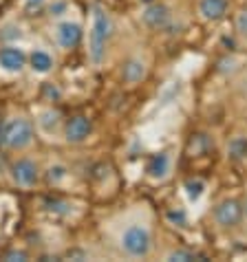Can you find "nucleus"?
I'll return each mask as SVG.
<instances>
[{"mask_svg":"<svg viewBox=\"0 0 247 262\" xmlns=\"http://www.w3.org/2000/svg\"><path fill=\"white\" fill-rule=\"evenodd\" d=\"M232 11V0H197L194 3V16L201 25L214 27L223 23Z\"/></svg>","mask_w":247,"mask_h":262,"instance_id":"obj_11","label":"nucleus"},{"mask_svg":"<svg viewBox=\"0 0 247 262\" xmlns=\"http://www.w3.org/2000/svg\"><path fill=\"white\" fill-rule=\"evenodd\" d=\"M243 209H245V223H247V199H243Z\"/></svg>","mask_w":247,"mask_h":262,"instance_id":"obj_23","label":"nucleus"},{"mask_svg":"<svg viewBox=\"0 0 247 262\" xmlns=\"http://www.w3.org/2000/svg\"><path fill=\"white\" fill-rule=\"evenodd\" d=\"M225 159L232 163L247 161V130H236L225 141Z\"/></svg>","mask_w":247,"mask_h":262,"instance_id":"obj_16","label":"nucleus"},{"mask_svg":"<svg viewBox=\"0 0 247 262\" xmlns=\"http://www.w3.org/2000/svg\"><path fill=\"white\" fill-rule=\"evenodd\" d=\"M84 40V27L75 18L53 20L51 25V42L60 53H73Z\"/></svg>","mask_w":247,"mask_h":262,"instance_id":"obj_7","label":"nucleus"},{"mask_svg":"<svg viewBox=\"0 0 247 262\" xmlns=\"http://www.w3.org/2000/svg\"><path fill=\"white\" fill-rule=\"evenodd\" d=\"M111 245L121 258L148 260L155 253V216L146 205L117 214L111 221Z\"/></svg>","mask_w":247,"mask_h":262,"instance_id":"obj_1","label":"nucleus"},{"mask_svg":"<svg viewBox=\"0 0 247 262\" xmlns=\"http://www.w3.org/2000/svg\"><path fill=\"white\" fill-rule=\"evenodd\" d=\"M163 260H168V262H186V260H199L201 256L197 251H192V249H183V247H172V249H168L161 256Z\"/></svg>","mask_w":247,"mask_h":262,"instance_id":"obj_20","label":"nucleus"},{"mask_svg":"<svg viewBox=\"0 0 247 262\" xmlns=\"http://www.w3.org/2000/svg\"><path fill=\"white\" fill-rule=\"evenodd\" d=\"M139 23L152 33H163L174 23V11L163 0H152V3L143 5V9L139 13Z\"/></svg>","mask_w":247,"mask_h":262,"instance_id":"obj_8","label":"nucleus"},{"mask_svg":"<svg viewBox=\"0 0 247 262\" xmlns=\"http://www.w3.org/2000/svg\"><path fill=\"white\" fill-rule=\"evenodd\" d=\"M45 13L51 18V23H53V20L69 18V13H71V3H69V0H49Z\"/></svg>","mask_w":247,"mask_h":262,"instance_id":"obj_19","label":"nucleus"},{"mask_svg":"<svg viewBox=\"0 0 247 262\" xmlns=\"http://www.w3.org/2000/svg\"><path fill=\"white\" fill-rule=\"evenodd\" d=\"M64 121L67 117L57 111L53 104L40 106L33 113V123H35V133L38 139L47 143H64Z\"/></svg>","mask_w":247,"mask_h":262,"instance_id":"obj_6","label":"nucleus"},{"mask_svg":"<svg viewBox=\"0 0 247 262\" xmlns=\"http://www.w3.org/2000/svg\"><path fill=\"white\" fill-rule=\"evenodd\" d=\"M29 69V53L20 45H0V73L20 77Z\"/></svg>","mask_w":247,"mask_h":262,"instance_id":"obj_10","label":"nucleus"},{"mask_svg":"<svg viewBox=\"0 0 247 262\" xmlns=\"http://www.w3.org/2000/svg\"><path fill=\"white\" fill-rule=\"evenodd\" d=\"M150 75V57L146 53H133L121 64L119 79L126 89H137L148 79Z\"/></svg>","mask_w":247,"mask_h":262,"instance_id":"obj_9","label":"nucleus"},{"mask_svg":"<svg viewBox=\"0 0 247 262\" xmlns=\"http://www.w3.org/2000/svg\"><path fill=\"white\" fill-rule=\"evenodd\" d=\"M38 141L33 115L27 111H11L0 121V150L7 155H25Z\"/></svg>","mask_w":247,"mask_h":262,"instance_id":"obj_3","label":"nucleus"},{"mask_svg":"<svg viewBox=\"0 0 247 262\" xmlns=\"http://www.w3.org/2000/svg\"><path fill=\"white\" fill-rule=\"evenodd\" d=\"M3 260H29V253L23 249H11V251L5 253Z\"/></svg>","mask_w":247,"mask_h":262,"instance_id":"obj_22","label":"nucleus"},{"mask_svg":"<svg viewBox=\"0 0 247 262\" xmlns=\"http://www.w3.org/2000/svg\"><path fill=\"white\" fill-rule=\"evenodd\" d=\"M25 27L18 23V20H5L0 25V45H20L25 40Z\"/></svg>","mask_w":247,"mask_h":262,"instance_id":"obj_18","label":"nucleus"},{"mask_svg":"<svg viewBox=\"0 0 247 262\" xmlns=\"http://www.w3.org/2000/svg\"><path fill=\"white\" fill-rule=\"evenodd\" d=\"M174 172V152L159 150L146 161V179L152 183H166Z\"/></svg>","mask_w":247,"mask_h":262,"instance_id":"obj_12","label":"nucleus"},{"mask_svg":"<svg viewBox=\"0 0 247 262\" xmlns=\"http://www.w3.org/2000/svg\"><path fill=\"white\" fill-rule=\"evenodd\" d=\"M49 0H23L20 9H23L25 16H40V13L47 11Z\"/></svg>","mask_w":247,"mask_h":262,"instance_id":"obj_21","label":"nucleus"},{"mask_svg":"<svg viewBox=\"0 0 247 262\" xmlns=\"http://www.w3.org/2000/svg\"><path fill=\"white\" fill-rule=\"evenodd\" d=\"M115 35V20L106 7L93 5L89 31H86V60L93 69H101L108 60Z\"/></svg>","mask_w":247,"mask_h":262,"instance_id":"obj_2","label":"nucleus"},{"mask_svg":"<svg viewBox=\"0 0 247 262\" xmlns=\"http://www.w3.org/2000/svg\"><path fill=\"white\" fill-rule=\"evenodd\" d=\"M232 29H234V42L238 49L247 51V5H241L232 18Z\"/></svg>","mask_w":247,"mask_h":262,"instance_id":"obj_17","label":"nucleus"},{"mask_svg":"<svg viewBox=\"0 0 247 262\" xmlns=\"http://www.w3.org/2000/svg\"><path fill=\"white\" fill-rule=\"evenodd\" d=\"M29 71L40 77H47L55 71V55L45 47H35L29 51Z\"/></svg>","mask_w":247,"mask_h":262,"instance_id":"obj_15","label":"nucleus"},{"mask_svg":"<svg viewBox=\"0 0 247 262\" xmlns=\"http://www.w3.org/2000/svg\"><path fill=\"white\" fill-rule=\"evenodd\" d=\"M241 3H243V5H247V0H241Z\"/></svg>","mask_w":247,"mask_h":262,"instance_id":"obj_24","label":"nucleus"},{"mask_svg":"<svg viewBox=\"0 0 247 262\" xmlns=\"http://www.w3.org/2000/svg\"><path fill=\"white\" fill-rule=\"evenodd\" d=\"M93 137V121L86 115H73L64 121V143L84 145Z\"/></svg>","mask_w":247,"mask_h":262,"instance_id":"obj_13","label":"nucleus"},{"mask_svg":"<svg viewBox=\"0 0 247 262\" xmlns=\"http://www.w3.org/2000/svg\"><path fill=\"white\" fill-rule=\"evenodd\" d=\"M7 177H9L11 185L23 192H31L42 183V165L38 159L25 155H16V159L7 167Z\"/></svg>","mask_w":247,"mask_h":262,"instance_id":"obj_5","label":"nucleus"},{"mask_svg":"<svg viewBox=\"0 0 247 262\" xmlns=\"http://www.w3.org/2000/svg\"><path fill=\"white\" fill-rule=\"evenodd\" d=\"M71 177H73V172H71V167L62 161H51L42 167V183L49 185V187H55V190H62V187L69 185Z\"/></svg>","mask_w":247,"mask_h":262,"instance_id":"obj_14","label":"nucleus"},{"mask_svg":"<svg viewBox=\"0 0 247 262\" xmlns=\"http://www.w3.org/2000/svg\"><path fill=\"white\" fill-rule=\"evenodd\" d=\"M210 227L216 234H234L245 225V209H243V199L236 196H225V199L216 201L208 214Z\"/></svg>","mask_w":247,"mask_h":262,"instance_id":"obj_4","label":"nucleus"}]
</instances>
